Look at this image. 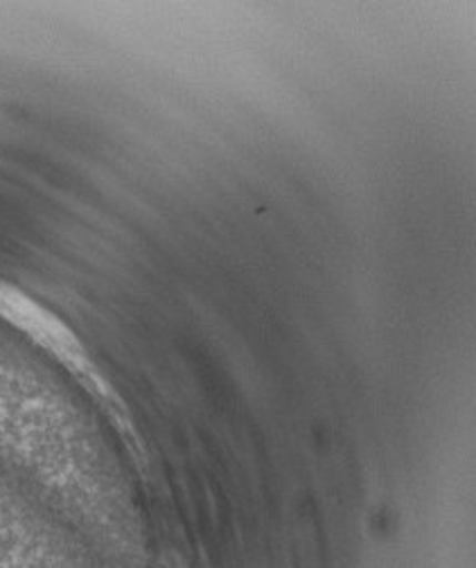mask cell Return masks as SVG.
<instances>
[{
	"label": "cell",
	"mask_w": 476,
	"mask_h": 568,
	"mask_svg": "<svg viewBox=\"0 0 476 568\" xmlns=\"http://www.w3.org/2000/svg\"><path fill=\"white\" fill-rule=\"evenodd\" d=\"M0 314H3L19 329L30 334L41 347L52 352L63 366H68L80 379H84L89 384V388H93L98 395L107 397V402L113 399L107 384L102 382V377L93 368L91 359L87 357V352L80 345V341L71 332H68L57 318H52L48 312L37 307L32 301L21 296L17 290L6 287V284H0Z\"/></svg>",
	"instance_id": "obj_1"
}]
</instances>
